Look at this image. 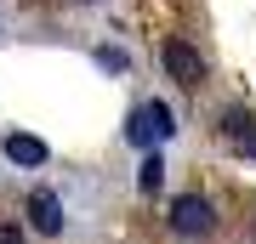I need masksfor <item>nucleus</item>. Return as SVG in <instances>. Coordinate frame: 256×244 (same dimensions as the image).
<instances>
[{"label": "nucleus", "mask_w": 256, "mask_h": 244, "mask_svg": "<svg viewBox=\"0 0 256 244\" xmlns=\"http://www.w3.org/2000/svg\"><path fill=\"white\" fill-rule=\"evenodd\" d=\"M216 227V210H210V199H200V193H182V199L171 205V233H182V239H200Z\"/></svg>", "instance_id": "2"}, {"label": "nucleus", "mask_w": 256, "mask_h": 244, "mask_svg": "<svg viewBox=\"0 0 256 244\" xmlns=\"http://www.w3.org/2000/svg\"><path fill=\"white\" fill-rule=\"evenodd\" d=\"M0 148H6V159H12V165H28V171L52 159V148L40 142V136H28V131H12V136H6Z\"/></svg>", "instance_id": "5"}, {"label": "nucleus", "mask_w": 256, "mask_h": 244, "mask_svg": "<svg viewBox=\"0 0 256 244\" xmlns=\"http://www.w3.org/2000/svg\"><path fill=\"white\" fill-rule=\"evenodd\" d=\"M137 188H142V193H160V188H165V159H160V154H148V159H142Z\"/></svg>", "instance_id": "7"}, {"label": "nucleus", "mask_w": 256, "mask_h": 244, "mask_svg": "<svg viewBox=\"0 0 256 244\" xmlns=\"http://www.w3.org/2000/svg\"><path fill=\"white\" fill-rule=\"evenodd\" d=\"M97 63H102V68H114V74H120V68H126V51H108V45H102V51H97Z\"/></svg>", "instance_id": "9"}, {"label": "nucleus", "mask_w": 256, "mask_h": 244, "mask_svg": "<svg viewBox=\"0 0 256 244\" xmlns=\"http://www.w3.org/2000/svg\"><path fill=\"white\" fill-rule=\"evenodd\" d=\"M63 199H57V193L52 188H34V193H28V227H34V233H46V239H57V233H63Z\"/></svg>", "instance_id": "4"}, {"label": "nucleus", "mask_w": 256, "mask_h": 244, "mask_svg": "<svg viewBox=\"0 0 256 244\" xmlns=\"http://www.w3.org/2000/svg\"><path fill=\"white\" fill-rule=\"evenodd\" d=\"M160 57H165V74H171L176 85H200L205 80V63H200V51H194L188 40H165Z\"/></svg>", "instance_id": "3"}, {"label": "nucleus", "mask_w": 256, "mask_h": 244, "mask_svg": "<svg viewBox=\"0 0 256 244\" xmlns=\"http://www.w3.org/2000/svg\"><path fill=\"white\" fill-rule=\"evenodd\" d=\"M222 131H228L234 142H239V148H245V154L256 159V119H250V114H222Z\"/></svg>", "instance_id": "6"}, {"label": "nucleus", "mask_w": 256, "mask_h": 244, "mask_svg": "<svg viewBox=\"0 0 256 244\" xmlns=\"http://www.w3.org/2000/svg\"><path fill=\"white\" fill-rule=\"evenodd\" d=\"M171 108L165 102H142L137 114H131V125H126V142L131 148H142V154H160V142H171Z\"/></svg>", "instance_id": "1"}, {"label": "nucleus", "mask_w": 256, "mask_h": 244, "mask_svg": "<svg viewBox=\"0 0 256 244\" xmlns=\"http://www.w3.org/2000/svg\"><path fill=\"white\" fill-rule=\"evenodd\" d=\"M0 244H28V233H23L18 222H0Z\"/></svg>", "instance_id": "8"}]
</instances>
